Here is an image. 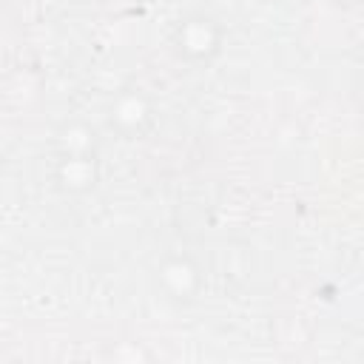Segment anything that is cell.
Segmentation results:
<instances>
[{"mask_svg":"<svg viewBox=\"0 0 364 364\" xmlns=\"http://www.w3.org/2000/svg\"><path fill=\"white\" fill-rule=\"evenodd\" d=\"M333 3H338V6H355V3H361V0H333Z\"/></svg>","mask_w":364,"mask_h":364,"instance_id":"cell-5","label":"cell"},{"mask_svg":"<svg viewBox=\"0 0 364 364\" xmlns=\"http://www.w3.org/2000/svg\"><path fill=\"white\" fill-rule=\"evenodd\" d=\"M173 43H176V48H179V54L185 60L208 63L222 48V28L208 14H188L185 20L176 23Z\"/></svg>","mask_w":364,"mask_h":364,"instance_id":"cell-1","label":"cell"},{"mask_svg":"<svg viewBox=\"0 0 364 364\" xmlns=\"http://www.w3.org/2000/svg\"><path fill=\"white\" fill-rule=\"evenodd\" d=\"M262 3H273V0H262Z\"/></svg>","mask_w":364,"mask_h":364,"instance_id":"cell-6","label":"cell"},{"mask_svg":"<svg viewBox=\"0 0 364 364\" xmlns=\"http://www.w3.org/2000/svg\"><path fill=\"white\" fill-rule=\"evenodd\" d=\"M97 173L94 151H63L57 159V182L71 193L91 191L97 185Z\"/></svg>","mask_w":364,"mask_h":364,"instance_id":"cell-4","label":"cell"},{"mask_svg":"<svg viewBox=\"0 0 364 364\" xmlns=\"http://www.w3.org/2000/svg\"><path fill=\"white\" fill-rule=\"evenodd\" d=\"M159 284L173 301H191L199 293L202 276L191 256H168L159 264Z\"/></svg>","mask_w":364,"mask_h":364,"instance_id":"cell-3","label":"cell"},{"mask_svg":"<svg viewBox=\"0 0 364 364\" xmlns=\"http://www.w3.org/2000/svg\"><path fill=\"white\" fill-rule=\"evenodd\" d=\"M111 125L122 136H142L154 125V105L139 88H125L111 102Z\"/></svg>","mask_w":364,"mask_h":364,"instance_id":"cell-2","label":"cell"}]
</instances>
